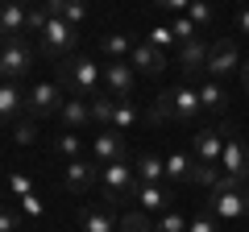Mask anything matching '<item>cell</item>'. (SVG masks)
I'll use <instances>...</instances> for the list:
<instances>
[{"mask_svg":"<svg viewBox=\"0 0 249 232\" xmlns=\"http://www.w3.org/2000/svg\"><path fill=\"white\" fill-rule=\"evenodd\" d=\"M9 195H13V199L34 195V179H29V174H9Z\"/></svg>","mask_w":249,"mask_h":232,"instance_id":"34","label":"cell"},{"mask_svg":"<svg viewBox=\"0 0 249 232\" xmlns=\"http://www.w3.org/2000/svg\"><path fill=\"white\" fill-rule=\"evenodd\" d=\"M133 125H142V112H137V104H133V99H116V108H112V125H108V129L124 133V129H133Z\"/></svg>","mask_w":249,"mask_h":232,"instance_id":"25","label":"cell"},{"mask_svg":"<svg viewBox=\"0 0 249 232\" xmlns=\"http://www.w3.org/2000/svg\"><path fill=\"white\" fill-rule=\"evenodd\" d=\"M191 170H196L191 153H170L166 158V182H191Z\"/></svg>","mask_w":249,"mask_h":232,"instance_id":"26","label":"cell"},{"mask_svg":"<svg viewBox=\"0 0 249 232\" xmlns=\"http://www.w3.org/2000/svg\"><path fill=\"white\" fill-rule=\"evenodd\" d=\"M208 212L220 215V220H241V215H249V182L224 174V179L208 191Z\"/></svg>","mask_w":249,"mask_h":232,"instance_id":"3","label":"cell"},{"mask_svg":"<svg viewBox=\"0 0 249 232\" xmlns=\"http://www.w3.org/2000/svg\"><path fill=\"white\" fill-rule=\"evenodd\" d=\"M62 104H67V96H62L58 83H37V87L25 91V116L29 120H50V116L62 112Z\"/></svg>","mask_w":249,"mask_h":232,"instance_id":"6","label":"cell"},{"mask_svg":"<svg viewBox=\"0 0 249 232\" xmlns=\"http://www.w3.org/2000/svg\"><path fill=\"white\" fill-rule=\"evenodd\" d=\"M21 228H25V215H21L17 207L0 203V232H21Z\"/></svg>","mask_w":249,"mask_h":232,"instance_id":"33","label":"cell"},{"mask_svg":"<svg viewBox=\"0 0 249 232\" xmlns=\"http://www.w3.org/2000/svg\"><path fill=\"white\" fill-rule=\"evenodd\" d=\"M229 133H232L229 125H220V129H196V133H191V158L204 162V166H220V153H224Z\"/></svg>","mask_w":249,"mask_h":232,"instance_id":"8","label":"cell"},{"mask_svg":"<svg viewBox=\"0 0 249 232\" xmlns=\"http://www.w3.org/2000/svg\"><path fill=\"white\" fill-rule=\"evenodd\" d=\"M100 187H104V199H108V207L112 203H121V199H137V174L124 162H112V166H100Z\"/></svg>","mask_w":249,"mask_h":232,"instance_id":"5","label":"cell"},{"mask_svg":"<svg viewBox=\"0 0 249 232\" xmlns=\"http://www.w3.org/2000/svg\"><path fill=\"white\" fill-rule=\"evenodd\" d=\"M199 91L196 83H175V87H166L158 99H154V108L145 112V120L150 125H166V120H183V125H196L199 120Z\"/></svg>","mask_w":249,"mask_h":232,"instance_id":"2","label":"cell"},{"mask_svg":"<svg viewBox=\"0 0 249 232\" xmlns=\"http://www.w3.org/2000/svg\"><path fill=\"white\" fill-rule=\"evenodd\" d=\"M187 224H191V220H183L178 212H166V215L154 220V232H187Z\"/></svg>","mask_w":249,"mask_h":232,"instance_id":"32","label":"cell"},{"mask_svg":"<svg viewBox=\"0 0 249 232\" xmlns=\"http://www.w3.org/2000/svg\"><path fill=\"white\" fill-rule=\"evenodd\" d=\"M129 66H133V71H142V75H162V71H166V54H162L158 46H150V42H133Z\"/></svg>","mask_w":249,"mask_h":232,"instance_id":"15","label":"cell"},{"mask_svg":"<svg viewBox=\"0 0 249 232\" xmlns=\"http://www.w3.org/2000/svg\"><path fill=\"white\" fill-rule=\"evenodd\" d=\"M25 116V91L17 83H0V125H17Z\"/></svg>","mask_w":249,"mask_h":232,"instance_id":"17","label":"cell"},{"mask_svg":"<svg viewBox=\"0 0 249 232\" xmlns=\"http://www.w3.org/2000/svg\"><path fill=\"white\" fill-rule=\"evenodd\" d=\"M237 29H241V33H249V9L237 13Z\"/></svg>","mask_w":249,"mask_h":232,"instance_id":"41","label":"cell"},{"mask_svg":"<svg viewBox=\"0 0 249 232\" xmlns=\"http://www.w3.org/2000/svg\"><path fill=\"white\" fill-rule=\"evenodd\" d=\"M58 120H62V129H67V133L88 129V125H91V99H67V104H62V112H58Z\"/></svg>","mask_w":249,"mask_h":232,"instance_id":"19","label":"cell"},{"mask_svg":"<svg viewBox=\"0 0 249 232\" xmlns=\"http://www.w3.org/2000/svg\"><path fill=\"white\" fill-rule=\"evenodd\" d=\"M25 25H29V9L25 4H0V37H25Z\"/></svg>","mask_w":249,"mask_h":232,"instance_id":"18","label":"cell"},{"mask_svg":"<svg viewBox=\"0 0 249 232\" xmlns=\"http://www.w3.org/2000/svg\"><path fill=\"white\" fill-rule=\"evenodd\" d=\"M220 166H224V174H232V179L249 182V145L241 141V137H232V133H229V141H224V153H220Z\"/></svg>","mask_w":249,"mask_h":232,"instance_id":"14","label":"cell"},{"mask_svg":"<svg viewBox=\"0 0 249 232\" xmlns=\"http://www.w3.org/2000/svg\"><path fill=\"white\" fill-rule=\"evenodd\" d=\"M112 108H116V99H112V96H104V91H100V96L91 99V125L108 129V125H112Z\"/></svg>","mask_w":249,"mask_h":232,"instance_id":"28","label":"cell"},{"mask_svg":"<svg viewBox=\"0 0 249 232\" xmlns=\"http://www.w3.org/2000/svg\"><path fill=\"white\" fill-rule=\"evenodd\" d=\"M58 87L67 99H96L104 91V66H96L88 54H71L58 63Z\"/></svg>","mask_w":249,"mask_h":232,"instance_id":"1","label":"cell"},{"mask_svg":"<svg viewBox=\"0 0 249 232\" xmlns=\"http://www.w3.org/2000/svg\"><path fill=\"white\" fill-rule=\"evenodd\" d=\"M191 37H199V25H196L191 17H178V21H175V42L183 46V42H191Z\"/></svg>","mask_w":249,"mask_h":232,"instance_id":"35","label":"cell"},{"mask_svg":"<svg viewBox=\"0 0 249 232\" xmlns=\"http://www.w3.org/2000/svg\"><path fill=\"white\" fill-rule=\"evenodd\" d=\"M0 83H9V71H4V58H0Z\"/></svg>","mask_w":249,"mask_h":232,"instance_id":"44","label":"cell"},{"mask_svg":"<svg viewBox=\"0 0 249 232\" xmlns=\"http://www.w3.org/2000/svg\"><path fill=\"white\" fill-rule=\"evenodd\" d=\"M75 42H79V33H75L67 21L50 17V21H46V29H42V37H37V50H42L46 58H58V63H67V58L75 54Z\"/></svg>","mask_w":249,"mask_h":232,"instance_id":"4","label":"cell"},{"mask_svg":"<svg viewBox=\"0 0 249 232\" xmlns=\"http://www.w3.org/2000/svg\"><path fill=\"white\" fill-rule=\"evenodd\" d=\"M220 179H224L220 170H216V166H204V162H196V170H191V182H196V187H208V191H212Z\"/></svg>","mask_w":249,"mask_h":232,"instance_id":"29","label":"cell"},{"mask_svg":"<svg viewBox=\"0 0 249 232\" xmlns=\"http://www.w3.org/2000/svg\"><path fill=\"white\" fill-rule=\"evenodd\" d=\"M46 13H50V17H58V21H67L71 29L88 21V4H79V0H50V4H46Z\"/></svg>","mask_w":249,"mask_h":232,"instance_id":"21","label":"cell"},{"mask_svg":"<svg viewBox=\"0 0 249 232\" xmlns=\"http://www.w3.org/2000/svg\"><path fill=\"white\" fill-rule=\"evenodd\" d=\"M241 63H245V58H241V50H237V42H232V37H216L212 46H208V79H229V75H237L241 71Z\"/></svg>","mask_w":249,"mask_h":232,"instance_id":"7","label":"cell"},{"mask_svg":"<svg viewBox=\"0 0 249 232\" xmlns=\"http://www.w3.org/2000/svg\"><path fill=\"white\" fill-rule=\"evenodd\" d=\"M79 228L83 232H121V220L112 215L108 203H91V207L79 212Z\"/></svg>","mask_w":249,"mask_h":232,"instance_id":"16","label":"cell"},{"mask_svg":"<svg viewBox=\"0 0 249 232\" xmlns=\"http://www.w3.org/2000/svg\"><path fill=\"white\" fill-rule=\"evenodd\" d=\"M187 17L196 21V25H208V21H212V9H208V4H191V9H187Z\"/></svg>","mask_w":249,"mask_h":232,"instance_id":"40","label":"cell"},{"mask_svg":"<svg viewBox=\"0 0 249 232\" xmlns=\"http://www.w3.org/2000/svg\"><path fill=\"white\" fill-rule=\"evenodd\" d=\"M91 162H100V166H112V162H129L124 137L116 133V129H104V133H96V141H91Z\"/></svg>","mask_w":249,"mask_h":232,"instance_id":"11","label":"cell"},{"mask_svg":"<svg viewBox=\"0 0 249 232\" xmlns=\"http://www.w3.org/2000/svg\"><path fill=\"white\" fill-rule=\"evenodd\" d=\"M162 9H166V13H183L187 4H183V0H162Z\"/></svg>","mask_w":249,"mask_h":232,"instance_id":"42","label":"cell"},{"mask_svg":"<svg viewBox=\"0 0 249 232\" xmlns=\"http://www.w3.org/2000/svg\"><path fill=\"white\" fill-rule=\"evenodd\" d=\"M170 199H175L170 182H142V187H137V203H142L145 215H166Z\"/></svg>","mask_w":249,"mask_h":232,"instance_id":"13","label":"cell"},{"mask_svg":"<svg viewBox=\"0 0 249 232\" xmlns=\"http://www.w3.org/2000/svg\"><path fill=\"white\" fill-rule=\"evenodd\" d=\"M96 182H100V162L79 158V162H67L62 166V187L71 191V195H88Z\"/></svg>","mask_w":249,"mask_h":232,"instance_id":"9","label":"cell"},{"mask_svg":"<svg viewBox=\"0 0 249 232\" xmlns=\"http://www.w3.org/2000/svg\"><path fill=\"white\" fill-rule=\"evenodd\" d=\"M137 182H166V158L142 153V158H137Z\"/></svg>","mask_w":249,"mask_h":232,"instance_id":"23","label":"cell"},{"mask_svg":"<svg viewBox=\"0 0 249 232\" xmlns=\"http://www.w3.org/2000/svg\"><path fill=\"white\" fill-rule=\"evenodd\" d=\"M46 21H50L46 4H42V9H29V25H25V33H42V29H46Z\"/></svg>","mask_w":249,"mask_h":232,"instance_id":"37","label":"cell"},{"mask_svg":"<svg viewBox=\"0 0 249 232\" xmlns=\"http://www.w3.org/2000/svg\"><path fill=\"white\" fill-rule=\"evenodd\" d=\"M54 153H62L67 162H79V158H83V141H79V133H67V129H62V133L54 137Z\"/></svg>","mask_w":249,"mask_h":232,"instance_id":"27","label":"cell"},{"mask_svg":"<svg viewBox=\"0 0 249 232\" xmlns=\"http://www.w3.org/2000/svg\"><path fill=\"white\" fill-rule=\"evenodd\" d=\"M145 42H150V46H158V50H166V46L175 42V29H170V25H154Z\"/></svg>","mask_w":249,"mask_h":232,"instance_id":"36","label":"cell"},{"mask_svg":"<svg viewBox=\"0 0 249 232\" xmlns=\"http://www.w3.org/2000/svg\"><path fill=\"white\" fill-rule=\"evenodd\" d=\"M187 232H220V224H216L212 215H196V220L187 224Z\"/></svg>","mask_w":249,"mask_h":232,"instance_id":"39","label":"cell"},{"mask_svg":"<svg viewBox=\"0 0 249 232\" xmlns=\"http://www.w3.org/2000/svg\"><path fill=\"white\" fill-rule=\"evenodd\" d=\"M196 91H199V108H204V112H224V104H229V91H224V83L204 79Z\"/></svg>","mask_w":249,"mask_h":232,"instance_id":"22","label":"cell"},{"mask_svg":"<svg viewBox=\"0 0 249 232\" xmlns=\"http://www.w3.org/2000/svg\"><path fill=\"white\" fill-rule=\"evenodd\" d=\"M237 75H241V83H245V96H249V58L241 63V71H237Z\"/></svg>","mask_w":249,"mask_h":232,"instance_id":"43","label":"cell"},{"mask_svg":"<svg viewBox=\"0 0 249 232\" xmlns=\"http://www.w3.org/2000/svg\"><path fill=\"white\" fill-rule=\"evenodd\" d=\"M133 83H137V71L129 63H108L104 66V96L129 99V96H133Z\"/></svg>","mask_w":249,"mask_h":232,"instance_id":"12","label":"cell"},{"mask_svg":"<svg viewBox=\"0 0 249 232\" xmlns=\"http://www.w3.org/2000/svg\"><path fill=\"white\" fill-rule=\"evenodd\" d=\"M0 58H4V71H9V83H13L34 66V46L25 37H9V42L0 46Z\"/></svg>","mask_w":249,"mask_h":232,"instance_id":"10","label":"cell"},{"mask_svg":"<svg viewBox=\"0 0 249 232\" xmlns=\"http://www.w3.org/2000/svg\"><path fill=\"white\" fill-rule=\"evenodd\" d=\"M13 141H17V145H34L37 141V120H29V116L17 120V125H13Z\"/></svg>","mask_w":249,"mask_h":232,"instance_id":"31","label":"cell"},{"mask_svg":"<svg viewBox=\"0 0 249 232\" xmlns=\"http://www.w3.org/2000/svg\"><path fill=\"white\" fill-rule=\"evenodd\" d=\"M121 232H154V215H145V212H129L121 220Z\"/></svg>","mask_w":249,"mask_h":232,"instance_id":"30","label":"cell"},{"mask_svg":"<svg viewBox=\"0 0 249 232\" xmlns=\"http://www.w3.org/2000/svg\"><path fill=\"white\" fill-rule=\"evenodd\" d=\"M178 66H183L187 75H199L208 66V42L204 37H191V42L178 46Z\"/></svg>","mask_w":249,"mask_h":232,"instance_id":"20","label":"cell"},{"mask_svg":"<svg viewBox=\"0 0 249 232\" xmlns=\"http://www.w3.org/2000/svg\"><path fill=\"white\" fill-rule=\"evenodd\" d=\"M42 212H46V207H42V199H37V195H25V199H21V215H29V220H42Z\"/></svg>","mask_w":249,"mask_h":232,"instance_id":"38","label":"cell"},{"mask_svg":"<svg viewBox=\"0 0 249 232\" xmlns=\"http://www.w3.org/2000/svg\"><path fill=\"white\" fill-rule=\"evenodd\" d=\"M100 50L108 54V63H129V54H133V42H129V33H104Z\"/></svg>","mask_w":249,"mask_h":232,"instance_id":"24","label":"cell"}]
</instances>
